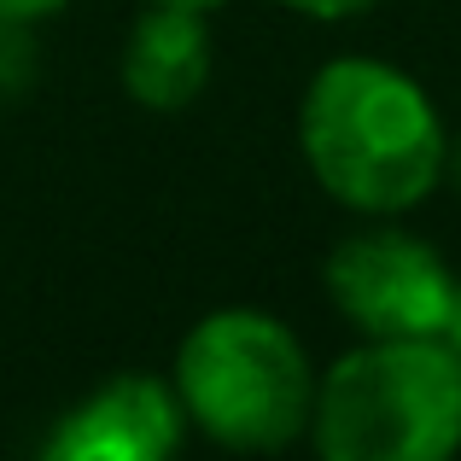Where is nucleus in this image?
Segmentation results:
<instances>
[{
	"instance_id": "1",
	"label": "nucleus",
	"mask_w": 461,
	"mask_h": 461,
	"mask_svg": "<svg viewBox=\"0 0 461 461\" xmlns=\"http://www.w3.org/2000/svg\"><path fill=\"white\" fill-rule=\"evenodd\" d=\"M298 147L339 204L397 216L438 187L450 140L415 77L380 59H333L298 105Z\"/></svg>"
},
{
	"instance_id": "2",
	"label": "nucleus",
	"mask_w": 461,
	"mask_h": 461,
	"mask_svg": "<svg viewBox=\"0 0 461 461\" xmlns=\"http://www.w3.org/2000/svg\"><path fill=\"white\" fill-rule=\"evenodd\" d=\"M327 461H444L461 444V357L444 339H368L315 380Z\"/></svg>"
},
{
	"instance_id": "3",
	"label": "nucleus",
	"mask_w": 461,
	"mask_h": 461,
	"mask_svg": "<svg viewBox=\"0 0 461 461\" xmlns=\"http://www.w3.org/2000/svg\"><path fill=\"white\" fill-rule=\"evenodd\" d=\"M176 397L222 450H286L315 415V374L269 310H216L181 339Z\"/></svg>"
},
{
	"instance_id": "4",
	"label": "nucleus",
	"mask_w": 461,
	"mask_h": 461,
	"mask_svg": "<svg viewBox=\"0 0 461 461\" xmlns=\"http://www.w3.org/2000/svg\"><path fill=\"white\" fill-rule=\"evenodd\" d=\"M456 275L403 228H362L327 258V298L362 339H444Z\"/></svg>"
},
{
	"instance_id": "5",
	"label": "nucleus",
	"mask_w": 461,
	"mask_h": 461,
	"mask_svg": "<svg viewBox=\"0 0 461 461\" xmlns=\"http://www.w3.org/2000/svg\"><path fill=\"white\" fill-rule=\"evenodd\" d=\"M181 409L176 385L152 374H117L100 392H88L47 438L53 461H158L181 444Z\"/></svg>"
},
{
	"instance_id": "6",
	"label": "nucleus",
	"mask_w": 461,
	"mask_h": 461,
	"mask_svg": "<svg viewBox=\"0 0 461 461\" xmlns=\"http://www.w3.org/2000/svg\"><path fill=\"white\" fill-rule=\"evenodd\" d=\"M211 82V30L204 12L193 6H158L147 0V12L135 18L123 41V88L135 105L147 112H181L193 105Z\"/></svg>"
},
{
	"instance_id": "7",
	"label": "nucleus",
	"mask_w": 461,
	"mask_h": 461,
	"mask_svg": "<svg viewBox=\"0 0 461 461\" xmlns=\"http://www.w3.org/2000/svg\"><path fill=\"white\" fill-rule=\"evenodd\" d=\"M281 6L304 12V18H357V12H368L374 0H281Z\"/></svg>"
},
{
	"instance_id": "8",
	"label": "nucleus",
	"mask_w": 461,
	"mask_h": 461,
	"mask_svg": "<svg viewBox=\"0 0 461 461\" xmlns=\"http://www.w3.org/2000/svg\"><path fill=\"white\" fill-rule=\"evenodd\" d=\"M59 6H70V0H0V23H35Z\"/></svg>"
},
{
	"instance_id": "9",
	"label": "nucleus",
	"mask_w": 461,
	"mask_h": 461,
	"mask_svg": "<svg viewBox=\"0 0 461 461\" xmlns=\"http://www.w3.org/2000/svg\"><path fill=\"white\" fill-rule=\"evenodd\" d=\"M444 345L461 357V281H456V293H450V315H444Z\"/></svg>"
},
{
	"instance_id": "10",
	"label": "nucleus",
	"mask_w": 461,
	"mask_h": 461,
	"mask_svg": "<svg viewBox=\"0 0 461 461\" xmlns=\"http://www.w3.org/2000/svg\"><path fill=\"white\" fill-rule=\"evenodd\" d=\"M158 6H193V12H211V6H222V0H158Z\"/></svg>"
},
{
	"instance_id": "11",
	"label": "nucleus",
	"mask_w": 461,
	"mask_h": 461,
	"mask_svg": "<svg viewBox=\"0 0 461 461\" xmlns=\"http://www.w3.org/2000/svg\"><path fill=\"white\" fill-rule=\"evenodd\" d=\"M456 181H461V152H456Z\"/></svg>"
}]
</instances>
